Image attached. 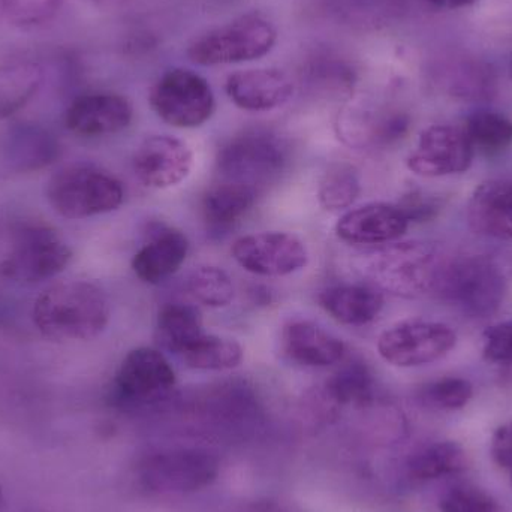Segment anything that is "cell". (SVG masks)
<instances>
[{
    "instance_id": "34",
    "label": "cell",
    "mask_w": 512,
    "mask_h": 512,
    "mask_svg": "<svg viewBox=\"0 0 512 512\" xmlns=\"http://www.w3.org/2000/svg\"><path fill=\"white\" fill-rule=\"evenodd\" d=\"M483 355L489 363L512 366V321L492 325L484 331Z\"/></svg>"
},
{
    "instance_id": "14",
    "label": "cell",
    "mask_w": 512,
    "mask_h": 512,
    "mask_svg": "<svg viewBox=\"0 0 512 512\" xmlns=\"http://www.w3.org/2000/svg\"><path fill=\"white\" fill-rule=\"evenodd\" d=\"M194 168V153L185 141L170 135H152L134 156L137 179L150 189H170L188 179Z\"/></svg>"
},
{
    "instance_id": "39",
    "label": "cell",
    "mask_w": 512,
    "mask_h": 512,
    "mask_svg": "<svg viewBox=\"0 0 512 512\" xmlns=\"http://www.w3.org/2000/svg\"><path fill=\"white\" fill-rule=\"evenodd\" d=\"M511 77H512V63H511Z\"/></svg>"
},
{
    "instance_id": "2",
    "label": "cell",
    "mask_w": 512,
    "mask_h": 512,
    "mask_svg": "<svg viewBox=\"0 0 512 512\" xmlns=\"http://www.w3.org/2000/svg\"><path fill=\"white\" fill-rule=\"evenodd\" d=\"M504 271L489 256L466 255L445 259L435 294L469 318L495 315L507 297Z\"/></svg>"
},
{
    "instance_id": "28",
    "label": "cell",
    "mask_w": 512,
    "mask_h": 512,
    "mask_svg": "<svg viewBox=\"0 0 512 512\" xmlns=\"http://www.w3.org/2000/svg\"><path fill=\"white\" fill-rule=\"evenodd\" d=\"M358 171L348 162H334L325 171L318 188L319 204L330 212L349 209L360 197Z\"/></svg>"
},
{
    "instance_id": "31",
    "label": "cell",
    "mask_w": 512,
    "mask_h": 512,
    "mask_svg": "<svg viewBox=\"0 0 512 512\" xmlns=\"http://www.w3.org/2000/svg\"><path fill=\"white\" fill-rule=\"evenodd\" d=\"M474 397V387L468 379H436L420 388V399L430 408L439 411H459L465 408Z\"/></svg>"
},
{
    "instance_id": "11",
    "label": "cell",
    "mask_w": 512,
    "mask_h": 512,
    "mask_svg": "<svg viewBox=\"0 0 512 512\" xmlns=\"http://www.w3.org/2000/svg\"><path fill=\"white\" fill-rule=\"evenodd\" d=\"M231 254L249 273L267 277L288 276L309 262L306 245L294 234L280 231L240 237Z\"/></svg>"
},
{
    "instance_id": "35",
    "label": "cell",
    "mask_w": 512,
    "mask_h": 512,
    "mask_svg": "<svg viewBox=\"0 0 512 512\" xmlns=\"http://www.w3.org/2000/svg\"><path fill=\"white\" fill-rule=\"evenodd\" d=\"M397 207L402 210L409 224H423L438 218L442 210V200L421 191H411L403 195Z\"/></svg>"
},
{
    "instance_id": "17",
    "label": "cell",
    "mask_w": 512,
    "mask_h": 512,
    "mask_svg": "<svg viewBox=\"0 0 512 512\" xmlns=\"http://www.w3.org/2000/svg\"><path fill=\"white\" fill-rule=\"evenodd\" d=\"M408 227L397 204L372 203L345 213L337 222L336 233L351 245H385L400 239Z\"/></svg>"
},
{
    "instance_id": "27",
    "label": "cell",
    "mask_w": 512,
    "mask_h": 512,
    "mask_svg": "<svg viewBox=\"0 0 512 512\" xmlns=\"http://www.w3.org/2000/svg\"><path fill=\"white\" fill-rule=\"evenodd\" d=\"M180 358L191 369L221 372L240 366L243 361V348L234 339L204 334L191 348L180 354Z\"/></svg>"
},
{
    "instance_id": "37",
    "label": "cell",
    "mask_w": 512,
    "mask_h": 512,
    "mask_svg": "<svg viewBox=\"0 0 512 512\" xmlns=\"http://www.w3.org/2000/svg\"><path fill=\"white\" fill-rule=\"evenodd\" d=\"M439 9H460L475 5L478 0H423Z\"/></svg>"
},
{
    "instance_id": "24",
    "label": "cell",
    "mask_w": 512,
    "mask_h": 512,
    "mask_svg": "<svg viewBox=\"0 0 512 512\" xmlns=\"http://www.w3.org/2000/svg\"><path fill=\"white\" fill-rule=\"evenodd\" d=\"M200 310L189 304H167L162 307L156 324V336L164 348L180 355L204 336Z\"/></svg>"
},
{
    "instance_id": "30",
    "label": "cell",
    "mask_w": 512,
    "mask_h": 512,
    "mask_svg": "<svg viewBox=\"0 0 512 512\" xmlns=\"http://www.w3.org/2000/svg\"><path fill=\"white\" fill-rule=\"evenodd\" d=\"M188 289L198 303L212 309L230 306L234 300L231 277L222 268L204 265L189 277Z\"/></svg>"
},
{
    "instance_id": "9",
    "label": "cell",
    "mask_w": 512,
    "mask_h": 512,
    "mask_svg": "<svg viewBox=\"0 0 512 512\" xmlns=\"http://www.w3.org/2000/svg\"><path fill=\"white\" fill-rule=\"evenodd\" d=\"M285 161V149L277 138L265 132H248L222 149L218 165L224 180L258 192L279 176Z\"/></svg>"
},
{
    "instance_id": "36",
    "label": "cell",
    "mask_w": 512,
    "mask_h": 512,
    "mask_svg": "<svg viewBox=\"0 0 512 512\" xmlns=\"http://www.w3.org/2000/svg\"><path fill=\"white\" fill-rule=\"evenodd\" d=\"M490 453L496 465L507 472L512 480V421L502 424L495 430L490 444Z\"/></svg>"
},
{
    "instance_id": "8",
    "label": "cell",
    "mask_w": 512,
    "mask_h": 512,
    "mask_svg": "<svg viewBox=\"0 0 512 512\" xmlns=\"http://www.w3.org/2000/svg\"><path fill=\"white\" fill-rule=\"evenodd\" d=\"M457 336L442 322L409 319L385 330L378 339V352L391 366H426L435 363L456 346Z\"/></svg>"
},
{
    "instance_id": "19",
    "label": "cell",
    "mask_w": 512,
    "mask_h": 512,
    "mask_svg": "<svg viewBox=\"0 0 512 512\" xmlns=\"http://www.w3.org/2000/svg\"><path fill=\"white\" fill-rule=\"evenodd\" d=\"M282 348L289 360L306 367L333 366L346 352L339 337L310 321L289 322L283 328Z\"/></svg>"
},
{
    "instance_id": "18",
    "label": "cell",
    "mask_w": 512,
    "mask_h": 512,
    "mask_svg": "<svg viewBox=\"0 0 512 512\" xmlns=\"http://www.w3.org/2000/svg\"><path fill=\"white\" fill-rule=\"evenodd\" d=\"M468 222L478 234L512 242V180L481 183L469 200Z\"/></svg>"
},
{
    "instance_id": "20",
    "label": "cell",
    "mask_w": 512,
    "mask_h": 512,
    "mask_svg": "<svg viewBox=\"0 0 512 512\" xmlns=\"http://www.w3.org/2000/svg\"><path fill=\"white\" fill-rule=\"evenodd\" d=\"M318 300L331 318L355 327L375 321L384 307V297L379 289L366 283L330 286L319 294Z\"/></svg>"
},
{
    "instance_id": "38",
    "label": "cell",
    "mask_w": 512,
    "mask_h": 512,
    "mask_svg": "<svg viewBox=\"0 0 512 512\" xmlns=\"http://www.w3.org/2000/svg\"><path fill=\"white\" fill-rule=\"evenodd\" d=\"M90 2L102 6V8H113V6L123 5V3L131 2V0H90Z\"/></svg>"
},
{
    "instance_id": "25",
    "label": "cell",
    "mask_w": 512,
    "mask_h": 512,
    "mask_svg": "<svg viewBox=\"0 0 512 512\" xmlns=\"http://www.w3.org/2000/svg\"><path fill=\"white\" fill-rule=\"evenodd\" d=\"M44 71L35 62L0 65V119L21 110L41 87Z\"/></svg>"
},
{
    "instance_id": "4",
    "label": "cell",
    "mask_w": 512,
    "mask_h": 512,
    "mask_svg": "<svg viewBox=\"0 0 512 512\" xmlns=\"http://www.w3.org/2000/svg\"><path fill=\"white\" fill-rule=\"evenodd\" d=\"M122 183L89 165L63 168L51 177L47 198L51 207L66 219H86L114 212L123 203Z\"/></svg>"
},
{
    "instance_id": "22",
    "label": "cell",
    "mask_w": 512,
    "mask_h": 512,
    "mask_svg": "<svg viewBox=\"0 0 512 512\" xmlns=\"http://www.w3.org/2000/svg\"><path fill=\"white\" fill-rule=\"evenodd\" d=\"M468 466V453L462 445L453 441H439L412 454L406 469L411 480L427 483L460 474Z\"/></svg>"
},
{
    "instance_id": "33",
    "label": "cell",
    "mask_w": 512,
    "mask_h": 512,
    "mask_svg": "<svg viewBox=\"0 0 512 512\" xmlns=\"http://www.w3.org/2000/svg\"><path fill=\"white\" fill-rule=\"evenodd\" d=\"M441 512H499L490 493L472 484L451 487L439 501Z\"/></svg>"
},
{
    "instance_id": "23",
    "label": "cell",
    "mask_w": 512,
    "mask_h": 512,
    "mask_svg": "<svg viewBox=\"0 0 512 512\" xmlns=\"http://www.w3.org/2000/svg\"><path fill=\"white\" fill-rule=\"evenodd\" d=\"M258 192L240 183H216L204 195V219L210 227L225 230L242 221L254 207Z\"/></svg>"
},
{
    "instance_id": "6",
    "label": "cell",
    "mask_w": 512,
    "mask_h": 512,
    "mask_svg": "<svg viewBox=\"0 0 512 512\" xmlns=\"http://www.w3.org/2000/svg\"><path fill=\"white\" fill-rule=\"evenodd\" d=\"M149 102L162 122L180 129L204 125L216 108L215 93L209 81L183 68L162 74L150 90Z\"/></svg>"
},
{
    "instance_id": "5",
    "label": "cell",
    "mask_w": 512,
    "mask_h": 512,
    "mask_svg": "<svg viewBox=\"0 0 512 512\" xmlns=\"http://www.w3.org/2000/svg\"><path fill=\"white\" fill-rule=\"evenodd\" d=\"M444 258L424 243H400L375 252L367 264L373 286L400 297L435 291Z\"/></svg>"
},
{
    "instance_id": "7",
    "label": "cell",
    "mask_w": 512,
    "mask_h": 512,
    "mask_svg": "<svg viewBox=\"0 0 512 512\" xmlns=\"http://www.w3.org/2000/svg\"><path fill=\"white\" fill-rule=\"evenodd\" d=\"M138 475L153 492H198L218 478L219 460L200 448L159 451L141 462Z\"/></svg>"
},
{
    "instance_id": "15",
    "label": "cell",
    "mask_w": 512,
    "mask_h": 512,
    "mask_svg": "<svg viewBox=\"0 0 512 512\" xmlns=\"http://www.w3.org/2000/svg\"><path fill=\"white\" fill-rule=\"evenodd\" d=\"M134 110L125 96L92 92L78 96L65 114L66 128L80 137H105L131 125Z\"/></svg>"
},
{
    "instance_id": "16",
    "label": "cell",
    "mask_w": 512,
    "mask_h": 512,
    "mask_svg": "<svg viewBox=\"0 0 512 512\" xmlns=\"http://www.w3.org/2000/svg\"><path fill=\"white\" fill-rule=\"evenodd\" d=\"M225 90L228 98L240 110L262 113L286 104L294 93V83L280 69H246L231 74Z\"/></svg>"
},
{
    "instance_id": "13",
    "label": "cell",
    "mask_w": 512,
    "mask_h": 512,
    "mask_svg": "<svg viewBox=\"0 0 512 512\" xmlns=\"http://www.w3.org/2000/svg\"><path fill=\"white\" fill-rule=\"evenodd\" d=\"M114 385L117 396L125 402H152L173 390L176 372L162 352L137 348L123 358Z\"/></svg>"
},
{
    "instance_id": "32",
    "label": "cell",
    "mask_w": 512,
    "mask_h": 512,
    "mask_svg": "<svg viewBox=\"0 0 512 512\" xmlns=\"http://www.w3.org/2000/svg\"><path fill=\"white\" fill-rule=\"evenodd\" d=\"M62 3L63 0H0V11L12 26L32 30L54 20Z\"/></svg>"
},
{
    "instance_id": "12",
    "label": "cell",
    "mask_w": 512,
    "mask_h": 512,
    "mask_svg": "<svg viewBox=\"0 0 512 512\" xmlns=\"http://www.w3.org/2000/svg\"><path fill=\"white\" fill-rule=\"evenodd\" d=\"M474 150L462 128L435 125L424 129L417 149L409 155V170L421 177L462 174L471 168Z\"/></svg>"
},
{
    "instance_id": "3",
    "label": "cell",
    "mask_w": 512,
    "mask_h": 512,
    "mask_svg": "<svg viewBox=\"0 0 512 512\" xmlns=\"http://www.w3.org/2000/svg\"><path fill=\"white\" fill-rule=\"evenodd\" d=\"M276 41L274 24L259 12H249L198 36L189 45L188 57L201 66L251 62L270 53Z\"/></svg>"
},
{
    "instance_id": "21",
    "label": "cell",
    "mask_w": 512,
    "mask_h": 512,
    "mask_svg": "<svg viewBox=\"0 0 512 512\" xmlns=\"http://www.w3.org/2000/svg\"><path fill=\"white\" fill-rule=\"evenodd\" d=\"M189 252V242L185 234L176 230H164L153 237L132 259V270L138 279L156 285L173 276Z\"/></svg>"
},
{
    "instance_id": "1",
    "label": "cell",
    "mask_w": 512,
    "mask_h": 512,
    "mask_svg": "<svg viewBox=\"0 0 512 512\" xmlns=\"http://www.w3.org/2000/svg\"><path fill=\"white\" fill-rule=\"evenodd\" d=\"M110 304L95 283L74 280L45 289L33 306V322L51 342H84L104 333Z\"/></svg>"
},
{
    "instance_id": "10",
    "label": "cell",
    "mask_w": 512,
    "mask_h": 512,
    "mask_svg": "<svg viewBox=\"0 0 512 512\" xmlns=\"http://www.w3.org/2000/svg\"><path fill=\"white\" fill-rule=\"evenodd\" d=\"M71 258V249L53 231L27 228L0 262V274L15 282H41L62 273Z\"/></svg>"
},
{
    "instance_id": "26",
    "label": "cell",
    "mask_w": 512,
    "mask_h": 512,
    "mask_svg": "<svg viewBox=\"0 0 512 512\" xmlns=\"http://www.w3.org/2000/svg\"><path fill=\"white\" fill-rule=\"evenodd\" d=\"M474 153L493 158L512 147V120L495 111H477L463 126Z\"/></svg>"
},
{
    "instance_id": "29",
    "label": "cell",
    "mask_w": 512,
    "mask_h": 512,
    "mask_svg": "<svg viewBox=\"0 0 512 512\" xmlns=\"http://www.w3.org/2000/svg\"><path fill=\"white\" fill-rule=\"evenodd\" d=\"M375 379L363 361H352L340 367L327 382V393L340 405H364L370 402Z\"/></svg>"
}]
</instances>
